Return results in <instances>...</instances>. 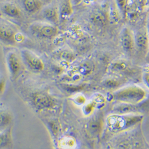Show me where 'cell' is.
<instances>
[{
  "instance_id": "obj_1",
  "label": "cell",
  "mask_w": 149,
  "mask_h": 149,
  "mask_svg": "<svg viewBox=\"0 0 149 149\" xmlns=\"http://www.w3.org/2000/svg\"><path fill=\"white\" fill-rule=\"evenodd\" d=\"M143 116L137 113L116 114L108 116L106 119V125L111 132L120 133L128 131L142 122Z\"/></svg>"
},
{
  "instance_id": "obj_2",
  "label": "cell",
  "mask_w": 149,
  "mask_h": 149,
  "mask_svg": "<svg viewBox=\"0 0 149 149\" xmlns=\"http://www.w3.org/2000/svg\"><path fill=\"white\" fill-rule=\"evenodd\" d=\"M146 91L140 86L130 85L122 88L111 94L113 100L122 103L137 104L146 97Z\"/></svg>"
},
{
  "instance_id": "obj_3",
  "label": "cell",
  "mask_w": 149,
  "mask_h": 149,
  "mask_svg": "<svg viewBox=\"0 0 149 149\" xmlns=\"http://www.w3.org/2000/svg\"><path fill=\"white\" fill-rule=\"evenodd\" d=\"M31 29L33 33L42 38H52L58 33L57 27L51 23H33L31 26Z\"/></svg>"
},
{
  "instance_id": "obj_4",
  "label": "cell",
  "mask_w": 149,
  "mask_h": 149,
  "mask_svg": "<svg viewBox=\"0 0 149 149\" xmlns=\"http://www.w3.org/2000/svg\"><path fill=\"white\" fill-rule=\"evenodd\" d=\"M21 54L24 63L32 70L39 72L44 69V64L43 61L29 49H22Z\"/></svg>"
},
{
  "instance_id": "obj_5",
  "label": "cell",
  "mask_w": 149,
  "mask_h": 149,
  "mask_svg": "<svg viewBox=\"0 0 149 149\" xmlns=\"http://www.w3.org/2000/svg\"><path fill=\"white\" fill-rule=\"evenodd\" d=\"M120 42L122 48L128 53L131 52L135 47L134 34L128 27H124L120 33Z\"/></svg>"
},
{
  "instance_id": "obj_6",
  "label": "cell",
  "mask_w": 149,
  "mask_h": 149,
  "mask_svg": "<svg viewBox=\"0 0 149 149\" xmlns=\"http://www.w3.org/2000/svg\"><path fill=\"white\" fill-rule=\"evenodd\" d=\"M135 45L141 50L148 52L149 33L147 28H142L136 31L134 34Z\"/></svg>"
},
{
  "instance_id": "obj_7",
  "label": "cell",
  "mask_w": 149,
  "mask_h": 149,
  "mask_svg": "<svg viewBox=\"0 0 149 149\" xmlns=\"http://www.w3.org/2000/svg\"><path fill=\"white\" fill-rule=\"evenodd\" d=\"M32 102L38 109H48L53 105L52 98L47 94L42 92H37L32 95Z\"/></svg>"
},
{
  "instance_id": "obj_8",
  "label": "cell",
  "mask_w": 149,
  "mask_h": 149,
  "mask_svg": "<svg viewBox=\"0 0 149 149\" xmlns=\"http://www.w3.org/2000/svg\"><path fill=\"white\" fill-rule=\"evenodd\" d=\"M43 17L49 23L56 24L60 19L59 8L54 5H48L44 7L42 10Z\"/></svg>"
},
{
  "instance_id": "obj_9",
  "label": "cell",
  "mask_w": 149,
  "mask_h": 149,
  "mask_svg": "<svg viewBox=\"0 0 149 149\" xmlns=\"http://www.w3.org/2000/svg\"><path fill=\"white\" fill-rule=\"evenodd\" d=\"M139 107L136 104L119 102L118 104L113 106L112 110L114 113L120 115L137 113L139 109Z\"/></svg>"
},
{
  "instance_id": "obj_10",
  "label": "cell",
  "mask_w": 149,
  "mask_h": 149,
  "mask_svg": "<svg viewBox=\"0 0 149 149\" xmlns=\"http://www.w3.org/2000/svg\"><path fill=\"white\" fill-rule=\"evenodd\" d=\"M59 8L60 19L65 20L73 14V3L72 0H61Z\"/></svg>"
},
{
  "instance_id": "obj_11",
  "label": "cell",
  "mask_w": 149,
  "mask_h": 149,
  "mask_svg": "<svg viewBox=\"0 0 149 149\" xmlns=\"http://www.w3.org/2000/svg\"><path fill=\"white\" fill-rule=\"evenodd\" d=\"M21 3L24 10L30 14L39 11L43 4L42 0H21Z\"/></svg>"
},
{
  "instance_id": "obj_12",
  "label": "cell",
  "mask_w": 149,
  "mask_h": 149,
  "mask_svg": "<svg viewBox=\"0 0 149 149\" xmlns=\"http://www.w3.org/2000/svg\"><path fill=\"white\" fill-rule=\"evenodd\" d=\"M7 64L10 73L12 74H16L20 69V60L14 52H10L7 56Z\"/></svg>"
},
{
  "instance_id": "obj_13",
  "label": "cell",
  "mask_w": 149,
  "mask_h": 149,
  "mask_svg": "<svg viewBox=\"0 0 149 149\" xmlns=\"http://www.w3.org/2000/svg\"><path fill=\"white\" fill-rule=\"evenodd\" d=\"M16 32L13 28L6 23H1L0 28V36L1 40L7 42H15Z\"/></svg>"
},
{
  "instance_id": "obj_14",
  "label": "cell",
  "mask_w": 149,
  "mask_h": 149,
  "mask_svg": "<svg viewBox=\"0 0 149 149\" xmlns=\"http://www.w3.org/2000/svg\"><path fill=\"white\" fill-rule=\"evenodd\" d=\"M1 10L5 15L10 17H17L20 15V10L19 7L9 1H5L1 5Z\"/></svg>"
},
{
  "instance_id": "obj_15",
  "label": "cell",
  "mask_w": 149,
  "mask_h": 149,
  "mask_svg": "<svg viewBox=\"0 0 149 149\" xmlns=\"http://www.w3.org/2000/svg\"><path fill=\"white\" fill-rule=\"evenodd\" d=\"M91 22L98 26H103L106 24L107 17L104 11L101 10H95L91 16Z\"/></svg>"
},
{
  "instance_id": "obj_16",
  "label": "cell",
  "mask_w": 149,
  "mask_h": 149,
  "mask_svg": "<svg viewBox=\"0 0 149 149\" xmlns=\"http://www.w3.org/2000/svg\"><path fill=\"white\" fill-rule=\"evenodd\" d=\"M102 127V123L100 119L94 118L87 124V130L93 135H97L100 134Z\"/></svg>"
},
{
  "instance_id": "obj_17",
  "label": "cell",
  "mask_w": 149,
  "mask_h": 149,
  "mask_svg": "<svg viewBox=\"0 0 149 149\" xmlns=\"http://www.w3.org/2000/svg\"><path fill=\"white\" fill-rule=\"evenodd\" d=\"M77 70L82 76H88L94 70V65L90 61H85L82 63Z\"/></svg>"
},
{
  "instance_id": "obj_18",
  "label": "cell",
  "mask_w": 149,
  "mask_h": 149,
  "mask_svg": "<svg viewBox=\"0 0 149 149\" xmlns=\"http://www.w3.org/2000/svg\"><path fill=\"white\" fill-rule=\"evenodd\" d=\"M128 68V63L125 60H119L114 61L110 65V69L115 72L125 70Z\"/></svg>"
},
{
  "instance_id": "obj_19",
  "label": "cell",
  "mask_w": 149,
  "mask_h": 149,
  "mask_svg": "<svg viewBox=\"0 0 149 149\" xmlns=\"http://www.w3.org/2000/svg\"><path fill=\"white\" fill-rule=\"evenodd\" d=\"M114 1L115 6L119 11L120 15L123 17H126L127 10L130 0H114Z\"/></svg>"
},
{
  "instance_id": "obj_20",
  "label": "cell",
  "mask_w": 149,
  "mask_h": 149,
  "mask_svg": "<svg viewBox=\"0 0 149 149\" xmlns=\"http://www.w3.org/2000/svg\"><path fill=\"white\" fill-rule=\"evenodd\" d=\"M95 108H96L95 104L93 101H92L84 105L82 109L83 113L85 116H89L93 112Z\"/></svg>"
},
{
  "instance_id": "obj_21",
  "label": "cell",
  "mask_w": 149,
  "mask_h": 149,
  "mask_svg": "<svg viewBox=\"0 0 149 149\" xmlns=\"http://www.w3.org/2000/svg\"><path fill=\"white\" fill-rule=\"evenodd\" d=\"M93 101L95 104L97 108L102 107L105 104V98L100 94H96L93 97Z\"/></svg>"
},
{
  "instance_id": "obj_22",
  "label": "cell",
  "mask_w": 149,
  "mask_h": 149,
  "mask_svg": "<svg viewBox=\"0 0 149 149\" xmlns=\"http://www.w3.org/2000/svg\"><path fill=\"white\" fill-rule=\"evenodd\" d=\"M119 81L117 80L116 78H107L104 81V85L106 87L109 88H114L119 85Z\"/></svg>"
},
{
  "instance_id": "obj_23",
  "label": "cell",
  "mask_w": 149,
  "mask_h": 149,
  "mask_svg": "<svg viewBox=\"0 0 149 149\" xmlns=\"http://www.w3.org/2000/svg\"><path fill=\"white\" fill-rule=\"evenodd\" d=\"M75 144L74 140L71 137H66L63 139L61 141V146H65V147H72Z\"/></svg>"
},
{
  "instance_id": "obj_24",
  "label": "cell",
  "mask_w": 149,
  "mask_h": 149,
  "mask_svg": "<svg viewBox=\"0 0 149 149\" xmlns=\"http://www.w3.org/2000/svg\"><path fill=\"white\" fill-rule=\"evenodd\" d=\"M10 120V117L8 113H1V128L7 125Z\"/></svg>"
},
{
  "instance_id": "obj_25",
  "label": "cell",
  "mask_w": 149,
  "mask_h": 149,
  "mask_svg": "<svg viewBox=\"0 0 149 149\" xmlns=\"http://www.w3.org/2000/svg\"><path fill=\"white\" fill-rule=\"evenodd\" d=\"M61 57L63 60L70 62H72L74 58L73 54H72L71 52L69 51H64L62 52L61 54Z\"/></svg>"
},
{
  "instance_id": "obj_26",
  "label": "cell",
  "mask_w": 149,
  "mask_h": 149,
  "mask_svg": "<svg viewBox=\"0 0 149 149\" xmlns=\"http://www.w3.org/2000/svg\"><path fill=\"white\" fill-rule=\"evenodd\" d=\"M10 136L8 132L4 131V132H1V146H6L8 143H9Z\"/></svg>"
},
{
  "instance_id": "obj_27",
  "label": "cell",
  "mask_w": 149,
  "mask_h": 149,
  "mask_svg": "<svg viewBox=\"0 0 149 149\" xmlns=\"http://www.w3.org/2000/svg\"><path fill=\"white\" fill-rule=\"evenodd\" d=\"M132 4L139 10L143 9L145 6L147 0H132Z\"/></svg>"
},
{
  "instance_id": "obj_28",
  "label": "cell",
  "mask_w": 149,
  "mask_h": 149,
  "mask_svg": "<svg viewBox=\"0 0 149 149\" xmlns=\"http://www.w3.org/2000/svg\"><path fill=\"white\" fill-rule=\"evenodd\" d=\"M73 102L78 105H81L86 102V99L84 95H78L75 96V97L73 98Z\"/></svg>"
},
{
  "instance_id": "obj_29",
  "label": "cell",
  "mask_w": 149,
  "mask_h": 149,
  "mask_svg": "<svg viewBox=\"0 0 149 149\" xmlns=\"http://www.w3.org/2000/svg\"><path fill=\"white\" fill-rule=\"evenodd\" d=\"M143 81L146 85L147 88L149 89V70L143 73Z\"/></svg>"
},
{
  "instance_id": "obj_30",
  "label": "cell",
  "mask_w": 149,
  "mask_h": 149,
  "mask_svg": "<svg viewBox=\"0 0 149 149\" xmlns=\"http://www.w3.org/2000/svg\"><path fill=\"white\" fill-rule=\"evenodd\" d=\"M24 37L20 33H16L15 35V41L17 42H21L23 40Z\"/></svg>"
},
{
  "instance_id": "obj_31",
  "label": "cell",
  "mask_w": 149,
  "mask_h": 149,
  "mask_svg": "<svg viewBox=\"0 0 149 149\" xmlns=\"http://www.w3.org/2000/svg\"><path fill=\"white\" fill-rule=\"evenodd\" d=\"M72 1L73 5H78L82 1V0H72Z\"/></svg>"
},
{
  "instance_id": "obj_32",
  "label": "cell",
  "mask_w": 149,
  "mask_h": 149,
  "mask_svg": "<svg viewBox=\"0 0 149 149\" xmlns=\"http://www.w3.org/2000/svg\"><path fill=\"white\" fill-rule=\"evenodd\" d=\"M147 29L148 30V32L149 33V16L148 18V20H147Z\"/></svg>"
},
{
  "instance_id": "obj_33",
  "label": "cell",
  "mask_w": 149,
  "mask_h": 149,
  "mask_svg": "<svg viewBox=\"0 0 149 149\" xmlns=\"http://www.w3.org/2000/svg\"><path fill=\"white\" fill-rule=\"evenodd\" d=\"M146 7H147L149 9V0H147V1L146 3Z\"/></svg>"
},
{
  "instance_id": "obj_34",
  "label": "cell",
  "mask_w": 149,
  "mask_h": 149,
  "mask_svg": "<svg viewBox=\"0 0 149 149\" xmlns=\"http://www.w3.org/2000/svg\"><path fill=\"white\" fill-rule=\"evenodd\" d=\"M148 54H149V48H148Z\"/></svg>"
}]
</instances>
